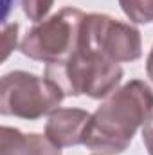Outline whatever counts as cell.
Masks as SVG:
<instances>
[{"instance_id": "ba28073f", "label": "cell", "mask_w": 153, "mask_h": 155, "mask_svg": "<svg viewBox=\"0 0 153 155\" xmlns=\"http://www.w3.org/2000/svg\"><path fill=\"white\" fill-rule=\"evenodd\" d=\"M119 5L133 24L153 22V0H119Z\"/></svg>"}, {"instance_id": "4fadbf2b", "label": "cell", "mask_w": 153, "mask_h": 155, "mask_svg": "<svg viewBox=\"0 0 153 155\" xmlns=\"http://www.w3.org/2000/svg\"><path fill=\"white\" fill-rule=\"evenodd\" d=\"M47 155H61V152H54V153H47Z\"/></svg>"}, {"instance_id": "277c9868", "label": "cell", "mask_w": 153, "mask_h": 155, "mask_svg": "<svg viewBox=\"0 0 153 155\" xmlns=\"http://www.w3.org/2000/svg\"><path fill=\"white\" fill-rule=\"evenodd\" d=\"M63 97L65 94L60 87L45 76L40 78L25 71H13L2 78L0 114L36 121L60 108Z\"/></svg>"}, {"instance_id": "9c48e42d", "label": "cell", "mask_w": 153, "mask_h": 155, "mask_svg": "<svg viewBox=\"0 0 153 155\" xmlns=\"http://www.w3.org/2000/svg\"><path fill=\"white\" fill-rule=\"evenodd\" d=\"M52 4H54V0H22V9L29 20L38 24L41 20H45Z\"/></svg>"}, {"instance_id": "6da1fadb", "label": "cell", "mask_w": 153, "mask_h": 155, "mask_svg": "<svg viewBox=\"0 0 153 155\" xmlns=\"http://www.w3.org/2000/svg\"><path fill=\"white\" fill-rule=\"evenodd\" d=\"M153 117V90L141 79L114 90L90 116L83 144L99 155H119L133 141L137 128Z\"/></svg>"}, {"instance_id": "7a4b0ae2", "label": "cell", "mask_w": 153, "mask_h": 155, "mask_svg": "<svg viewBox=\"0 0 153 155\" xmlns=\"http://www.w3.org/2000/svg\"><path fill=\"white\" fill-rule=\"evenodd\" d=\"M45 78L58 85L65 96L85 94L92 99H103L117 90L122 69L99 52L77 49L65 61L49 63Z\"/></svg>"}, {"instance_id": "8992f818", "label": "cell", "mask_w": 153, "mask_h": 155, "mask_svg": "<svg viewBox=\"0 0 153 155\" xmlns=\"http://www.w3.org/2000/svg\"><path fill=\"white\" fill-rule=\"evenodd\" d=\"M90 116L92 114L81 108H56L54 112L49 114L45 135L60 150L67 146L83 144Z\"/></svg>"}, {"instance_id": "5bb4252c", "label": "cell", "mask_w": 153, "mask_h": 155, "mask_svg": "<svg viewBox=\"0 0 153 155\" xmlns=\"http://www.w3.org/2000/svg\"><path fill=\"white\" fill-rule=\"evenodd\" d=\"M96 155H99V153H96Z\"/></svg>"}, {"instance_id": "7c38bea8", "label": "cell", "mask_w": 153, "mask_h": 155, "mask_svg": "<svg viewBox=\"0 0 153 155\" xmlns=\"http://www.w3.org/2000/svg\"><path fill=\"white\" fill-rule=\"evenodd\" d=\"M146 74H148V78L153 81V47H151V51H150L148 60H146Z\"/></svg>"}, {"instance_id": "8fae6325", "label": "cell", "mask_w": 153, "mask_h": 155, "mask_svg": "<svg viewBox=\"0 0 153 155\" xmlns=\"http://www.w3.org/2000/svg\"><path fill=\"white\" fill-rule=\"evenodd\" d=\"M142 141L148 148V153L153 155V117L142 126Z\"/></svg>"}, {"instance_id": "30bf717a", "label": "cell", "mask_w": 153, "mask_h": 155, "mask_svg": "<svg viewBox=\"0 0 153 155\" xmlns=\"http://www.w3.org/2000/svg\"><path fill=\"white\" fill-rule=\"evenodd\" d=\"M18 35V24H11V25H5L4 29V58L9 56V52L16 47V36Z\"/></svg>"}, {"instance_id": "52a82bcc", "label": "cell", "mask_w": 153, "mask_h": 155, "mask_svg": "<svg viewBox=\"0 0 153 155\" xmlns=\"http://www.w3.org/2000/svg\"><path fill=\"white\" fill-rule=\"evenodd\" d=\"M0 155H47L60 152L47 135L40 134H24L18 128L2 126L0 130Z\"/></svg>"}, {"instance_id": "5b68a950", "label": "cell", "mask_w": 153, "mask_h": 155, "mask_svg": "<svg viewBox=\"0 0 153 155\" xmlns=\"http://www.w3.org/2000/svg\"><path fill=\"white\" fill-rule=\"evenodd\" d=\"M79 49L99 52L115 63L135 61L142 54V41L137 27L114 20L108 15H85Z\"/></svg>"}, {"instance_id": "3957f363", "label": "cell", "mask_w": 153, "mask_h": 155, "mask_svg": "<svg viewBox=\"0 0 153 155\" xmlns=\"http://www.w3.org/2000/svg\"><path fill=\"white\" fill-rule=\"evenodd\" d=\"M83 20V11L63 7L56 15L38 22L33 29L27 31L20 43L22 54L47 65L65 61L79 49Z\"/></svg>"}]
</instances>
